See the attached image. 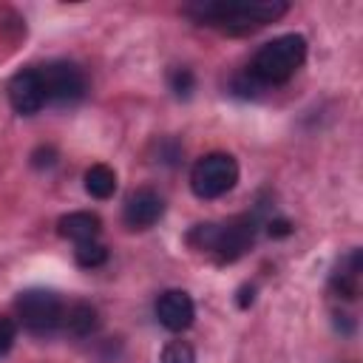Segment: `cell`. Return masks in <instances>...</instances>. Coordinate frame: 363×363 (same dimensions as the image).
<instances>
[{"mask_svg":"<svg viewBox=\"0 0 363 363\" xmlns=\"http://www.w3.org/2000/svg\"><path fill=\"white\" fill-rule=\"evenodd\" d=\"M306 60V40L301 34H281L264 43L247 65V74L258 85H284Z\"/></svg>","mask_w":363,"mask_h":363,"instance_id":"3957f363","label":"cell"},{"mask_svg":"<svg viewBox=\"0 0 363 363\" xmlns=\"http://www.w3.org/2000/svg\"><path fill=\"white\" fill-rule=\"evenodd\" d=\"M40 74V82H43V91H45V102H54V105H74L85 96L88 91V82H85V74L79 65L74 62H65V60H54V62H45L37 68Z\"/></svg>","mask_w":363,"mask_h":363,"instance_id":"8992f818","label":"cell"},{"mask_svg":"<svg viewBox=\"0 0 363 363\" xmlns=\"http://www.w3.org/2000/svg\"><path fill=\"white\" fill-rule=\"evenodd\" d=\"M14 315H17V323L26 332H31V335H51L54 329L62 326L65 303L60 301L57 292L43 289V286H31V289H23L14 298Z\"/></svg>","mask_w":363,"mask_h":363,"instance_id":"277c9868","label":"cell"},{"mask_svg":"<svg viewBox=\"0 0 363 363\" xmlns=\"http://www.w3.org/2000/svg\"><path fill=\"white\" fill-rule=\"evenodd\" d=\"M85 190L94 196V199H111L116 193V173L113 167L96 162L85 170Z\"/></svg>","mask_w":363,"mask_h":363,"instance_id":"4fadbf2b","label":"cell"},{"mask_svg":"<svg viewBox=\"0 0 363 363\" xmlns=\"http://www.w3.org/2000/svg\"><path fill=\"white\" fill-rule=\"evenodd\" d=\"M74 258H77L79 267L94 269V267H102V264L108 261V250H105V244H99V241H82V244H77Z\"/></svg>","mask_w":363,"mask_h":363,"instance_id":"5bb4252c","label":"cell"},{"mask_svg":"<svg viewBox=\"0 0 363 363\" xmlns=\"http://www.w3.org/2000/svg\"><path fill=\"white\" fill-rule=\"evenodd\" d=\"M182 11L199 26H210L227 34H250L267 23H275L289 11L284 0H196Z\"/></svg>","mask_w":363,"mask_h":363,"instance_id":"6da1fadb","label":"cell"},{"mask_svg":"<svg viewBox=\"0 0 363 363\" xmlns=\"http://www.w3.org/2000/svg\"><path fill=\"white\" fill-rule=\"evenodd\" d=\"M159 363H196V352L187 340H170V343H164Z\"/></svg>","mask_w":363,"mask_h":363,"instance_id":"9a60e30c","label":"cell"},{"mask_svg":"<svg viewBox=\"0 0 363 363\" xmlns=\"http://www.w3.org/2000/svg\"><path fill=\"white\" fill-rule=\"evenodd\" d=\"M252 301H255V286H252V284H244V286L238 289L235 303H238L241 309H247V306H252Z\"/></svg>","mask_w":363,"mask_h":363,"instance_id":"ffe728a7","label":"cell"},{"mask_svg":"<svg viewBox=\"0 0 363 363\" xmlns=\"http://www.w3.org/2000/svg\"><path fill=\"white\" fill-rule=\"evenodd\" d=\"M255 233H258V218L252 213H241L227 221L196 224L187 233V244L196 247L199 252L213 255L218 264H230L238 261L252 247Z\"/></svg>","mask_w":363,"mask_h":363,"instance_id":"7a4b0ae2","label":"cell"},{"mask_svg":"<svg viewBox=\"0 0 363 363\" xmlns=\"http://www.w3.org/2000/svg\"><path fill=\"white\" fill-rule=\"evenodd\" d=\"M162 216H164V201H162V196H159L156 190H150V187H142V190L130 193L128 201H125V207H122V221H125V227H130V230H147V227H153Z\"/></svg>","mask_w":363,"mask_h":363,"instance_id":"9c48e42d","label":"cell"},{"mask_svg":"<svg viewBox=\"0 0 363 363\" xmlns=\"http://www.w3.org/2000/svg\"><path fill=\"white\" fill-rule=\"evenodd\" d=\"M62 326L74 337H88V335H94L99 329V312H96V306H91L85 301H77V303H71L65 309Z\"/></svg>","mask_w":363,"mask_h":363,"instance_id":"7c38bea8","label":"cell"},{"mask_svg":"<svg viewBox=\"0 0 363 363\" xmlns=\"http://www.w3.org/2000/svg\"><path fill=\"white\" fill-rule=\"evenodd\" d=\"M238 182V162L230 153H207L190 170V190L199 199H221Z\"/></svg>","mask_w":363,"mask_h":363,"instance_id":"5b68a950","label":"cell"},{"mask_svg":"<svg viewBox=\"0 0 363 363\" xmlns=\"http://www.w3.org/2000/svg\"><path fill=\"white\" fill-rule=\"evenodd\" d=\"M153 312H156V318H159V323L164 329L184 332V329H190V323L196 318V303L184 289H164L156 298Z\"/></svg>","mask_w":363,"mask_h":363,"instance_id":"ba28073f","label":"cell"},{"mask_svg":"<svg viewBox=\"0 0 363 363\" xmlns=\"http://www.w3.org/2000/svg\"><path fill=\"white\" fill-rule=\"evenodd\" d=\"M14 340H17V323L11 318L0 315V357H6L11 352Z\"/></svg>","mask_w":363,"mask_h":363,"instance_id":"ac0fdd59","label":"cell"},{"mask_svg":"<svg viewBox=\"0 0 363 363\" xmlns=\"http://www.w3.org/2000/svg\"><path fill=\"white\" fill-rule=\"evenodd\" d=\"M360 269H363V258H360V250L354 247V250L337 264V269L332 272V278H329L332 292H335L337 298H343V301H354L357 292H360Z\"/></svg>","mask_w":363,"mask_h":363,"instance_id":"30bf717a","label":"cell"},{"mask_svg":"<svg viewBox=\"0 0 363 363\" xmlns=\"http://www.w3.org/2000/svg\"><path fill=\"white\" fill-rule=\"evenodd\" d=\"M57 233L62 238H71L74 244L96 241V235L102 233V218L96 213H88V210H74L57 221Z\"/></svg>","mask_w":363,"mask_h":363,"instance_id":"8fae6325","label":"cell"},{"mask_svg":"<svg viewBox=\"0 0 363 363\" xmlns=\"http://www.w3.org/2000/svg\"><path fill=\"white\" fill-rule=\"evenodd\" d=\"M167 85L179 99H187L193 94V88H196V77H193L190 68H173L170 77H167Z\"/></svg>","mask_w":363,"mask_h":363,"instance_id":"2e32d148","label":"cell"},{"mask_svg":"<svg viewBox=\"0 0 363 363\" xmlns=\"http://www.w3.org/2000/svg\"><path fill=\"white\" fill-rule=\"evenodd\" d=\"M9 105L14 108V113L20 116H31L37 111H43L45 105V91L40 82L37 68H23L9 79Z\"/></svg>","mask_w":363,"mask_h":363,"instance_id":"52a82bcc","label":"cell"},{"mask_svg":"<svg viewBox=\"0 0 363 363\" xmlns=\"http://www.w3.org/2000/svg\"><path fill=\"white\" fill-rule=\"evenodd\" d=\"M57 159H60V153L51 145H40V147L31 150V167L34 170H48V167L57 164Z\"/></svg>","mask_w":363,"mask_h":363,"instance_id":"e0dca14e","label":"cell"},{"mask_svg":"<svg viewBox=\"0 0 363 363\" xmlns=\"http://www.w3.org/2000/svg\"><path fill=\"white\" fill-rule=\"evenodd\" d=\"M267 233H269L272 238H286V235L292 233V224H289L286 218H275V221L267 224Z\"/></svg>","mask_w":363,"mask_h":363,"instance_id":"d6986e66","label":"cell"}]
</instances>
